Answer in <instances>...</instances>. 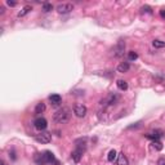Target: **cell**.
I'll list each match as a JSON object with an SVG mask.
<instances>
[{"label": "cell", "mask_w": 165, "mask_h": 165, "mask_svg": "<svg viewBox=\"0 0 165 165\" xmlns=\"http://www.w3.org/2000/svg\"><path fill=\"white\" fill-rule=\"evenodd\" d=\"M124 50H125V43L123 40H119L118 44H116L115 48H113V56H115L116 58L123 57L124 56Z\"/></svg>", "instance_id": "cell-5"}, {"label": "cell", "mask_w": 165, "mask_h": 165, "mask_svg": "<svg viewBox=\"0 0 165 165\" xmlns=\"http://www.w3.org/2000/svg\"><path fill=\"white\" fill-rule=\"evenodd\" d=\"M72 9H74V5L71 3H62V4H58L56 7V10L59 14H67L70 12H72Z\"/></svg>", "instance_id": "cell-4"}, {"label": "cell", "mask_w": 165, "mask_h": 165, "mask_svg": "<svg viewBox=\"0 0 165 165\" xmlns=\"http://www.w3.org/2000/svg\"><path fill=\"white\" fill-rule=\"evenodd\" d=\"M152 147H154L156 151H161L163 150V143L159 139H155V141H152Z\"/></svg>", "instance_id": "cell-18"}, {"label": "cell", "mask_w": 165, "mask_h": 165, "mask_svg": "<svg viewBox=\"0 0 165 165\" xmlns=\"http://www.w3.org/2000/svg\"><path fill=\"white\" fill-rule=\"evenodd\" d=\"M157 165H165V157H160L157 160Z\"/></svg>", "instance_id": "cell-25"}, {"label": "cell", "mask_w": 165, "mask_h": 165, "mask_svg": "<svg viewBox=\"0 0 165 165\" xmlns=\"http://www.w3.org/2000/svg\"><path fill=\"white\" fill-rule=\"evenodd\" d=\"M12 155V159H13V160H16V159H17V156H16V152H14V151H12V152H9V156Z\"/></svg>", "instance_id": "cell-26"}, {"label": "cell", "mask_w": 165, "mask_h": 165, "mask_svg": "<svg viewBox=\"0 0 165 165\" xmlns=\"http://www.w3.org/2000/svg\"><path fill=\"white\" fill-rule=\"evenodd\" d=\"M44 111H45V104H44L43 102L38 103L36 107H35V115H40V113H43Z\"/></svg>", "instance_id": "cell-15"}, {"label": "cell", "mask_w": 165, "mask_h": 165, "mask_svg": "<svg viewBox=\"0 0 165 165\" xmlns=\"http://www.w3.org/2000/svg\"><path fill=\"white\" fill-rule=\"evenodd\" d=\"M88 112V109H86L84 104H75L74 107V113L76 118H84Z\"/></svg>", "instance_id": "cell-6"}, {"label": "cell", "mask_w": 165, "mask_h": 165, "mask_svg": "<svg viewBox=\"0 0 165 165\" xmlns=\"http://www.w3.org/2000/svg\"><path fill=\"white\" fill-rule=\"evenodd\" d=\"M49 101L52 102V104H54V106H58L59 103L62 102V97L59 94H52V95H49Z\"/></svg>", "instance_id": "cell-11"}, {"label": "cell", "mask_w": 165, "mask_h": 165, "mask_svg": "<svg viewBox=\"0 0 165 165\" xmlns=\"http://www.w3.org/2000/svg\"><path fill=\"white\" fill-rule=\"evenodd\" d=\"M35 141L39 143H41V145H47V143H49L50 141H52V133H49V132H40L39 134L35 136Z\"/></svg>", "instance_id": "cell-3"}, {"label": "cell", "mask_w": 165, "mask_h": 165, "mask_svg": "<svg viewBox=\"0 0 165 165\" xmlns=\"http://www.w3.org/2000/svg\"><path fill=\"white\" fill-rule=\"evenodd\" d=\"M1 165H7V164H5V163H4V161H1Z\"/></svg>", "instance_id": "cell-28"}, {"label": "cell", "mask_w": 165, "mask_h": 165, "mask_svg": "<svg viewBox=\"0 0 165 165\" xmlns=\"http://www.w3.org/2000/svg\"><path fill=\"white\" fill-rule=\"evenodd\" d=\"M129 68H130V65H129V62H121L119 66H118V72L120 74H124V72H128Z\"/></svg>", "instance_id": "cell-10"}, {"label": "cell", "mask_w": 165, "mask_h": 165, "mask_svg": "<svg viewBox=\"0 0 165 165\" xmlns=\"http://www.w3.org/2000/svg\"><path fill=\"white\" fill-rule=\"evenodd\" d=\"M116 85H118V88L120 89V91H127L128 89V83L125 81V80H121V79H119L118 81H116Z\"/></svg>", "instance_id": "cell-14"}, {"label": "cell", "mask_w": 165, "mask_h": 165, "mask_svg": "<svg viewBox=\"0 0 165 165\" xmlns=\"http://www.w3.org/2000/svg\"><path fill=\"white\" fill-rule=\"evenodd\" d=\"M71 115H72V112H71V110L68 107H62V109L57 110L54 112L53 120H54V123H57V124H65V123H67L70 120Z\"/></svg>", "instance_id": "cell-1"}, {"label": "cell", "mask_w": 165, "mask_h": 165, "mask_svg": "<svg viewBox=\"0 0 165 165\" xmlns=\"http://www.w3.org/2000/svg\"><path fill=\"white\" fill-rule=\"evenodd\" d=\"M120 97L116 93H110L109 95H106V97L103 98V100L101 101V106L103 107V109H107V107H112L115 106L116 103L119 102Z\"/></svg>", "instance_id": "cell-2"}, {"label": "cell", "mask_w": 165, "mask_h": 165, "mask_svg": "<svg viewBox=\"0 0 165 165\" xmlns=\"http://www.w3.org/2000/svg\"><path fill=\"white\" fill-rule=\"evenodd\" d=\"M152 45H154V48H159V49H160V48L165 47V41H161V40H157V39H156V40L152 41Z\"/></svg>", "instance_id": "cell-20"}, {"label": "cell", "mask_w": 165, "mask_h": 165, "mask_svg": "<svg viewBox=\"0 0 165 165\" xmlns=\"http://www.w3.org/2000/svg\"><path fill=\"white\" fill-rule=\"evenodd\" d=\"M141 125H142V121H138V123H136V124H133V125H129L128 129H136V128H139Z\"/></svg>", "instance_id": "cell-22"}, {"label": "cell", "mask_w": 165, "mask_h": 165, "mask_svg": "<svg viewBox=\"0 0 165 165\" xmlns=\"http://www.w3.org/2000/svg\"><path fill=\"white\" fill-rule=\"evenodd\" d=\"M160 17H161V18H165V9L160 10Z\"/></svg>", "instance_id": "cell-27"}, {"label": "cell", "mask_w": 165, "mask_h": 165, "mask_svg": "<svg viewBox=\"0 0 165 165\" xmlns=\"http://www.w3.org/2000/svg\"><path fill=\"white\" fill-rule=\"evenodd\" d=\"M7 5L8 7H16L17 3L16 1H10V0H7Z\"/></svg>", "instance_id": "cell-24"}, {"label": "cell", "mask_w": 165, "mask_h": 165, "mask_svg": "<svg viewBox=\"0 0 165 165\" xmlns=\"http://www.w3.org/2000/svg\"><path fill=\"white\" fill-rule=\"evenodd\" d=\"M43 10L45 12V13H48V12L53 10V5L50 4V3H44L43 4Z\"/></svg>", "instance_id": "cell-21"}, {"label": "cell", "mask_w": 165, "mask_h": 165, "mask_svg": "<svg viewBox=\"0 0 165 165\" xmlns=\"http://www.w3.org/2000/svg\"><path fill=\"white\" fill-rule=\"evenodd\" d=\"M142 10L146 12V13H148V14H152V9L148 7V5H145V7H142Z\"/></svg>", "instance_id": "cell-23"}, {"label": "cell", "mask_w": 165, "mask_h": 165, "mask_svg": "<svg viewBox=\"0 0 165 165\" xmlns=\"http://www.w3.org/2000/svg\"><path fill=\"white\" fill-rule=\"evenodd\" d=\"M85 152V150L81 148V147H76L72 152H71V159L75 161V163H79L83 157V154Z\"/></svg>", "instance_id": "cell-8"}, {"label": "cell", "mask_w": 165, "mask_h": 165, "mask_svg": "<svg viewBox=\"0 0 165 165\" xmlns=\"http://www.w3.org/2000/svg\"><path fill=\"white\" fill-rule=\"evenodd\" d=\"M163 136H164V132L160 130V129H156V130H152V132H150L148 134H146V137L148 138V139H152V141L160 139Z\"/></svg>", "instance_id": "cell-9"}, {"label": "cell", "mask_w": 165, "mask_h": 165, "mask_svg": "<svg viewBox=\"0 0 165 165\" xmlns=\"http://www.w3.org/2000/svg\"><path fill=\"white\" fill-rule=\"evenodd\" d=\"M34 160L35 163L39 164V165H47L45 164V159H44V154L43 152H39V154H36L34 156Z\"/></svg>", "instance_id": "cell-12"}, {"label": "cell", "mask_w": 165, "mask_h": 165, "mask_svg": "<svg viewBox=\"0 0 165 165\" xmlns=\"http://www.w3.org/2000/svg\"><path fill=\"white\" fill-rule=\"evenodd\" d=\"M30 10H32V8L30 7V5H26V7H23V8H22V10H21L19 13H18V17H23V16H26V14H27Z\"/></svg>", "instance_id": "cell-19"}, {"label": "cell", "mask_w": 165, "mask_h": 165, "mask_svg": "<svg viewBox=\"0 0 165 165\" xmlns=\"http://www.w3.org/2000/svg\"><path fill=\"white\" fill-rule=\"evenodd\" d=\"M118 165H129V161H128L127 156L124 155V152L118 154Z\"/></svg>", "instance_id": "cell-13"}, {"label": "cell", "mask_w": 165, "mask_h": 165, "mask_svg": "<svg viewBox=\"0 0 165 165\" xmlns=\"http://www.w3.org/2000/svg\"><path fill=\"white\" fill-rule=\"evenodd\" d=\"M137 58H138V53L137 52H134V50L128 52V61L129 62H134Z\"/></svg>", "instance_id": "cell-17"}, {"label": "cell", "mask_w": 165, "mask_h": 165, "mask_svg": "<svg viewBox=\"0 0 165 165\" xmlns=\"http://www.w3.org/2000/svg\"><path fill=\"white\" fill-rule=\"evenodd\" d=\"M34 127L36 128L38 130H40V132L45 130L47 127H48V121H47V119H45V118H38V119H35V121H34Z\"/></svg>", "instance_id": "cell-7"}, {"label": "cell", "mask_w": 165, "mask_h": 165, "mask_svg": "<svg viewBox=\"0 0 165 165\" xmlns=\"http://www.w3.org/2000/svg\"><path fill=\"white\" fill-rule=\"evenodd\" d=\"M116 157H118V152H116L115 150H111L109 152V155H107V160H109L110 163H113V161L116 160Z\"/></svg>", "instance_id": "cell-16"}]
</instances>
